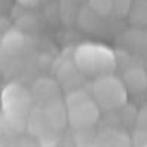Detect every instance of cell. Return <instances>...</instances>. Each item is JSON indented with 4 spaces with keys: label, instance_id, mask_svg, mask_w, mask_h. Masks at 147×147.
Returning <instances> with one entry per match:
<instances>
[{
    "label": "cell",
    "instance_id": "3957f363",
    "mask_svg": "<svg viewBox=\"0 0 147 147\" xmlns=\"http://www.w3.org/2000/svg\"><path fill=\"white\" fill-rule=\"evenodd\" d=\"M68 110V121L74 129L84 131L91 128L100 118V107L94 102L93 96L80 88L71 91L65 97Z\"/></svg>",
    "mask_w": 147,
    "mask_h": 147
},
{
    "label": "cell",
    "instance_id": "4fadbf2b",
    "mask_svg": "<svg viewBox=\"0 0 147 147\" xmlns=\"http://www.w3.org/2000/svg\"><path fill=\"white\" fill-rule=\"evenodd\" d=\"M90 7L99 16H107L113 12L112 0H90Z\"/></svg>",
    "mask_w": 147,
    "mask_h": 147
},
{
    "label": "cell",
    "instance_id": "ffe728a7",
    "mask_svg": "<svg viewBox=\"0 0 147 147\" xmlns=\"http://www.w3.org/2000/svg\"><path fill=\"white\" fill-rule=\"evenodd\" d=\"M0 43H2V37H0ZM0 56H2V53H0Z\"/></svg>",
    "mask_w": 147,
    "mask_h": 147
},
{
    "label": "cell",
    "instance_id": "30bf717a",
    "mask_svg": "<svg viewBox=\"0 0 147 147\" xmlns=\"http://www.w3.org/2000/svg\"><path fill=\"white\" fill-rule=\"evenodd\" d=\"M27 129L35 138H38L44 136L46 132L52 131L50 125H49V121L44 115L43 107H38V106L32 107L31 113L28 115V119H27Z\"/></svg>",
    "mask_w": 147,
    "mask_h": 147
},
{
    "label": "cell",
    "instance_id": "52a82bcc",
    "mask_svg": "<svg viewBox=\"0 0 147 147\" xmlns=\"http://www.w3.org/2000/svg\"><path fill=\"white\" fill-rule=\"evenodd\" d=\"M43 110H44V115L49 121V125H50V128L53 131L59 132V131L65 129L66 125H69L68 110H66V105H65L63 99L47 105L46 107H43Z\"/></svg>",
    "mask_w": 147,
    "mask_h": 147
},
{
    "label": "cell",
    "instance_id": "8992f818",
    "mask_svg": "<svg viewBox=\"0 0 147 147\" xmlns=\"http://www.w3.org/2000/svg\"><path fill=\"white\" fill-rule=\"evenodd\" d=\"M85 75L77 68V65L74 63L72 59L65 62L57 69V74H56V81L59 84V87L62 88V91L65 90L66 93L80 90Z\"/></svg>",
    "mask_w": 147,
    "mask_h": 147
},
{
    "label": "cell",
    "instance_id": "44dd1931",
    "mask_svg": "<svg viewBox=\"0 0 147 147\" xmlns=\"http://www.w3.org/2000/svg\"><path fill=\"white\" fill-rule=\"evenodd\" d=\"M143 147H147V144H144V146H143Z\"/></svg>",
    "mask_w": 147,
    "mask_h": 147
},
{
    "label": "cell",
    "instance_id": "6da1fadb",
    "mask_svg": "<svg viewBox=\"0 0 147 147\" xmlns=\"http://www.w3.org/2000/svg\"><path fill=\"white\" fill-rule=\"evenodd\" d=\"M74 63L85 77L112 75L116 69L115 52L102 43H82L74 52Z\"/></svg>",
    "mask_w": 147,
    "mask_h": 147
},
{
    "label": "cell",
    "instance_id": "e0dca14e",
    "mask_svg": "<svg viewBox=\"0 0 147 147\" xmlns=\"http://www.w3.org/2000/svg\"><path fill=\"white\" fill-rule=\"evenodd\" d=\"M136 125L141 131H147V106L140 110V113L136 118Z\"/></svg>",
    "mask_w": 147,
    "mask_h": 147
},
{
    "label": "cell",
    "instance_id": "8fae6325",
    "mask_svg": "<svg viewBox=\"0 0 147 147\" xmlns=\"http://www.w3.org/2000/svg\"><path fill=\"white\" fill-rule=\"evenodd\" d=\"M87 147H131L129 140L121 132H103L96 140H93Z\"/></svg>",
    "mask_w": 147,
    "mask_h": 147
},
{
    "label": "cell",
    "instance_id": "9a60e30c",
    "mask_svg": "<svg viewBox=\"0 0 147 147\" xmlns=\"http://www.w3.org/2000/svg\"><path fill=\"white\" fill-rule=\"evenodd\" d=\"M131 3H132V0H112L113 13H116L118 16L128 15L129 7H131Z\"/></svg>",
    "mask_w": 147,
    "mask_h": 147
},
{
    "label": "cell",
    "instance_id": "ba28073f",
    "mask_svg": "<svg viewBox=\"0 0 147 147\" xmlns=\"http://www.w3.org/2000/svg\"><path fill=\"white\" fill-rule=\"evenodd\" d=\"M121 81L124 82L128 93H143L147 90V72L143 66H129L125 69Z\"/></svg>",
    "mask_w": 147,
    "mask_h": 147
},
{
    "label": "cell",
    "instance_id": "5bb4252c",
    "mask_svg": "<svg viewBox=\"0 0 147 147\" xmlns=\"http://www.w3.org/2000/svg\"><path fill=\"white\" fill-rule=\"evenodd\" d=\"M37 140H38V144L41 147H55L57 144V141H59V132L52 129V131L46 132L44 136L38 137Z\"/></svg>",
    "mask_w": 147,
    "mask_h": 147
},
{
    "label": "cell",
    "instance_id": "7a4b0ae2",
    "mask_svg": "<svg viewBox=\"0 0 147 147\" xmlns=\"http://www.w3.org/2000/svg\"><path fill=\"white\" fill-rule=\"evenodd\" d=\"M2 113L9 121L15 134L27 129V119L34 105L31 91L19 82H9L0 94Z\"/></svg>",
    "mask_w": 147,
    "mask_h": 147
},
{
    "label": "cell",
    "instance_id": "5b68a950",
    "mask_svg": "<svg viewBox=\"0 0 147 147\" xmlns=\"http://www.w3.org/2000/svg\"><path fill=\"white\" fill-rule=\"evenodd\" d=\"M30 91H31V96H32L34 105L38 106V107H46L47 105L63 99L62 97V88L59 87L57 81L52 80V78H47V77L37 80L32 84V88Z\"/></svg>",
    "mask_w": 147,
    "mask_h": 147
},
{
    "label": "cell",
    "instance_id": "2e32d148",
    "mask_svg": "<svg viewBox=\"0 0 147 147\" xmlns=\"http://www.w3.org/2000/svg\"><path fill=\"white\" fill-rule=\"evenodd\" d=\"M13 134H15V131H13V128L10 127L9 121L6 119V116L2 112H0V136L7 138L10 136H13Z\"/></svg>",
    "mask_w": 147,
    "mask_h": 147
},
{
    "label": "cell",
    "instance_id": "ac0fdd59",
    "mask_svg": "<svg viewBox=\"0 0 147 147\" xmlns=\"http://www.w3.org/2000/svg\"><path fill=\"white\" fill-rule=\"evenodd\" d=\"M16 2L24 7H35V6L40 5L41 0H16Z\"/></svg>",
    "mask_w": 147,
    "mask_h": 147
},
{
    "label": "cell",
    "instance_id": "7402d4cb",
    "mask_svg": "<svg viewBox=\"0 0 147 147\" xmlns=\"http://www.w3.org/2000/svg\"><path fill=\"white\" fill-rule=\"evenodd\" d=\"M88 2H90V0H88Z\"/></svg>",
    "mask_w": 147,
    "mask_h": 147
},
{
    "label": "cell",
    "instance_id": "d6986e66",
    "mask_svg": "<svg viewBox=\"0 0 147 147\" xmlns=\"http://www.w3.org/2000/svg\"><path fill=\"white\" fill-rule=\"evenodd\" d=\"M0 147H9V146H7L6 138H5V137H2V136H0Z\"/></svg>",
    "mask_w": 147,
    "mask_h": 147
},
{
    "label": "cell",
    "instance_id": "277c9868",
    "mask_svg": "<svg viewBox=\"0 0 147 147\" xmlns=\"http://www.w3.org/2000/svg\"><path fill=\"white\" fill-rule=\"evenodd\" d=\"M91 96L100 110H116L127 105L128 91L121 78L105 75L96 78L91 87Z\"/></svg>",
    "mask_w": 147,
    "mask_h": 147
},
{
    "label": "cell",
    "instance_id": "7c38bea8",
    "mask_svg": "<svg viewBox=\"0 0 147 147\" xmlns=\"http://www.w3.org/2000/svg\"><path fill=\"white\" fill-rule=\"evenodd\" d=\"M128 18L132 25L147 27V0H132Z\"/></svg>",
    "mask_w": 147,
    "mask_h": 147
},
{
    "label": "cell",
    "instance_id": "9c48e42d",
    "mask_svg": "<svg viewBox=\"0 0 147 147\" xmlns=\"http://www.w3.org/2000/svg\"><path fill=\"white\" fill-rule=\"evenodd\" d=\"M27 44V38L22 32L12 30L5 37H2V43H0V53L3 56H18L24 52Z\"/></svg>",
    "mask_w": 147,
    "mask_h": 147
}]
</instances>
